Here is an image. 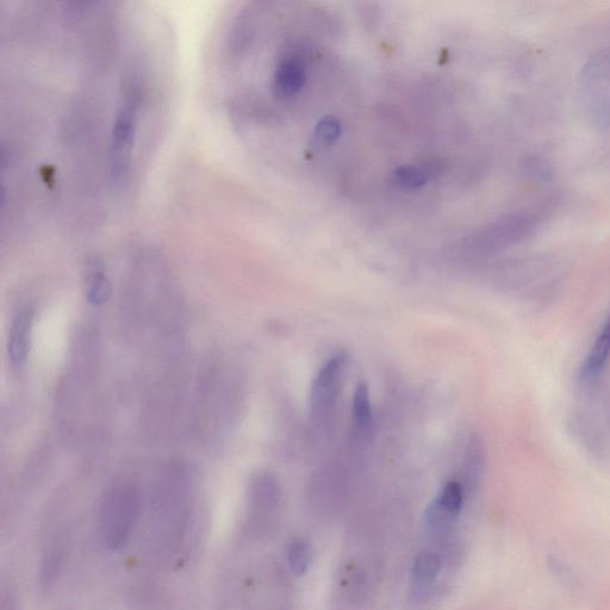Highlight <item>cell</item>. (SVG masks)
I'll return each mask as SVG.
<instances>
[{
  "label": "cell",
  "instance_id": "obj_7",
  "mask_svg": "<svg viewBox=\"0 0 610 610\" xmlns=\"http://www.w3.org/2000/svg\"><path fill=\"white\" fill-rule=\"evenodd\" d=\"M34 310L24 309L12 321L8 354L11 365L21 369L27 363L33 338Z\"/></svg>",
  "mask_w": 610,
  "mask_h": 610
},
{
  "label": "cell",
  "instance_id": "obj_5",
  "mask_svg": "<svg viewBox=\"0 0 610 610\" xmlns=\"http://www.w3.org/2000/svg\"><path fill=\"white\" fill-rule=\"evenodd\" d=\"M533 220V217L526 214L504 217L473 236L466 248L477 254L506 250L531 235L535 227Z\"/></svg>",
  "mask_w": 610,
  "mask_h": 610
},
{
  "label": "cell",
  "instance_id": "obj_10",
  "mask_svg": "<svg viewBox=\"0 0 610 610\" xmlns=\"http://www.w3.org/2000/svg\"><path fill=\"white\" fill-rule=\"evenodd\" d=\"M111 283L103 269V265L98 261H92L87 266L85 279V294L87 301L92 305H103L110 300Z\"/></svg>",
  "mask_w": 610,
  "mask_h": 610
},
{
  "label": "cell",
  "instance_id": "obj_3",
  "mask_svg": "<svg viewBox=\"0 0 610 610\" xmlns=\"http://www.w3.org/2000/svg\"><path fill=\"white\" fill-rule=\"evenodd\" d=\"M582 110L591 122L610 128V47L591 55L577 83Z\"/></svg>",
  "mask_w": 610,
  "mask_h": 610
},
{
  "label": "cell",
  "instance_id": "obj_6",
  "mask_svg": "<svg viewBox=\"0 0 610 610\" xmlns=\"http://www.w3.org/2000/svg\"><path fill=\"white\" fill-rule=\"evenodd\" d=\"M308 82L307 64L301 54L286 56L276 68L272 79V95L286 101L301 92Z\"/></svg>",
  "mask_w": 610,
  "mask_h": 610
},
{
  "label": "cell",
  "instance_id": "obj_8",
  "mask_svg": "<svg viewBox=\"0 0 610 610\" xmlns=\"http://www.w3.org/2000/svg\"><path fill=\"white\" fill-rule=\"evenodd\" d=\"M610 360V317L594 342L593 347L581 367L584 383H593L607 369Z\"/></svg>",
  "mask_w": 610,
  "mask_h": 610
},
{
  "label": "cell",
  "instance_id": "obj_12",
  "mask_svg": "<svg viewBox=\"0 0 610 610\" xmlns=\"http://www.w3.org/2000/svg\"><path fill=\"white\" fill-rule=\"evenodd\" d=\"M441 569V559L435 552H422L413 566V582L416 587L425 588L435 581Z\"/></svg>",
  "mask_w": 610,
  "mask_h": 610
},
{
  "label": "cell",
  "instance_id": "obj_14",
  "mask_svg": "<svg viewBox=\"0 0 610 610\" xmlns=\"http://www.w3.org/2000/svg\"><path fill=\"white\" fill-rule=\"evenodd\" d=\"M428 179L429 177L420 165H403L392 173L391 183L398 189L415 190L425 186Z\"/></svg>",
  "mask_w": 610,
  "mask_h": 610
},
{
  "label": "cell",
  "instance_id": "obj_1",
  "mask_svg": "<svg viewBox=\"0 0 610 610\" xmlns=\"http://www.w3.org/2000/svg\"><path fill=\"white\" fill-rule=\"evenodd\" d=\"M140 509V491L133 483H117L105 493L99 507V529L111 550H120L128 543Z\"/></svg>",
  "mask_w": 610,
  "mask_h": 610
},
{
  "label": "cell",
  "instance_id": "obj_9",
  "mask_svg": "<svg viewBox=\"0 0 610 610\" xmlns=\"http://www.w3.org/2000/svg\"><path fill=\"white\" fill-rule=\"evenodd\" d=\"M373 416L369 388L357 385L352 402V435L356 443H364L372 434Z\"/></svg>",
  "mask_w": 610,
  "mask_h": 610
},
{
  "label": "cell",
  "instance_id": "obj_4",
  "mask_svg": "<svg viewBox=\"0 0 610 610\" xmlns=\"http://www.w3.org/2000/svg\"><path fill=\"white\" fill-rule=\"evenodd\" d=\"M345 354H335L317 373L311 384L309 408L311 421L319 427H326L338 407L346 373Z\"/></svg>",
  "mask_w": 610,
  "mask_h": 610
},
{
  "label": "cell",
  "instance_id": "obj_16",
  "mask_svg": "<svg viewBox=\"0 0 610 610\" xmlns=\"http://www.w3.org/2000/svg\"><path fill=\"white\" fill-rule=\"evenodd\" d=\"M437 500L448 512L459 516L464 503V488L458 482H448L440 490Z\"/></svg>",
  "mask_w": 610,
  "mask_h": 610
},
{
  "label": "cell",
  "instance_id": "obj_17",
  "mask_svg": "<svg viewBox=\"0 0 610 610\" xmlns=\"http://www.w3.org/2000/svg\"><path fill=\"white\" fill-rule=\"evenodd\" d=\"M315 134L319 141L331 145L340 139L342 134L341 123L335 116H325L317 123Z\"/></svg>",
  "mask_w": 610,
  "mask_h": 610
},
{
  "label": "cell",
  "instance_id": "obj_11",
  "mask_svg": "<svg viewBox=\"0 0 610 610\" xmlns=\"http://www.w3.org/2000/svg\"><path fill=\"white\" fill-rule=\"evenodd\" d=\"M251 499L253 506L261 512H270L279 501L278 484L270 475H259L253 479L251 485Z\"/></svg>",
  "mask_w": 610,
  "mask_h": 610
},
{
  "label": "cell",
  "instance_id": "obj_2",
  "mask_svg": "<svg viewBox=\"0 0 610 610\" xmlns=\"http://www.w3.org/2000/svg\"><path fill=\"white\" fill-rule=\"evenodd\" d=\"M139 86L124 93L112 124L109 143L110 176L115 183L126 180L132 166L133 149L140 126L142 107Z\"/></svg>",
  "mask_w": 610,
  "mask_h": 610
},
{
  "label": "cell",
  "instance_id": "obj_13",
  "mask_svg": "<svg viewBox=\"0 0 610 610\" xmlns=\"http://www.w3.org/2000/svg\"><path fill=\"white\" fill-rule=\"evenodd\" d=\"M425 518L428 531L437 537H443L450 532L458 516L448 512L437 500H434L427 509Z\"/></svg>",
  "mask_w": 610,
  "mask_h": 610
},
{
  "label": "cell",
  "instance_id": "obj_15",
  "mask_svg": "<svg viewBox=\"0 0 610 610\" xmlns=\"http://www.w3.org/2000/svg\"><path fill=\"white\" fill-rule=\"evenodd\" d=\"M286 558H288L292 574L298 577L303 576L308 571L311 560V549L308 541L302 538L292 540L288 552H286Z\"/></svg>",
  "mask_w": 610,
  "mask_h": 610
}]
</instances>
